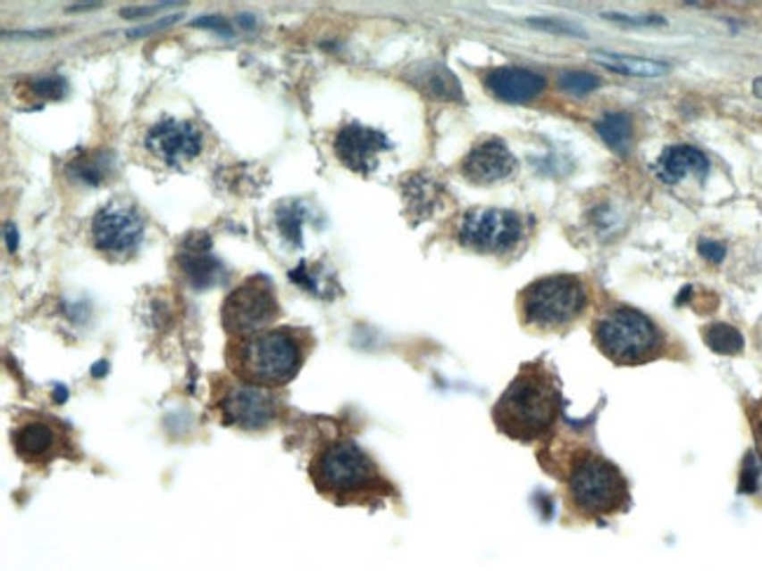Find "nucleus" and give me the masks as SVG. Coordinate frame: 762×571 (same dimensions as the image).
I'll use <instances>...</instances> for the list:
<instances>
[{
	"instance_id": "obj_1",
	"label": "nucleus",
	"mask_w": 762,
	"mask_h": 571,
	"mask_svg": "<svg viewBox=\"0 0 762 571\" xmlns=\"http://www.w3.org/2000/svg\"><path fill=\"white\" fill-rule=\"evenodd\" d=\"M557 468L565 484V509L582 522L615 517L632 506V490L617 464L589 445H570L558 454Z\"/></svg>"
},
{
	"instance_id": "obj_2",
	"label": "nucleus",
	"mask_w": 762,
	"mask_h": 571,
	"mask_svg": "<svg viewBox=\"0 0 762 571\" xmlns=\"http://www.w3.org/2000/svg\"><path fill=\"white\" fill-rule=\"evenodd\" d=\"M563 393L557 373L544 360L521 366L493 408L500 434L516 443L551 441L561 422Z\"/></svg>"
},
{
	"instance_id": "obj_3",
	"label": "nucleus",
	"mask_w": 762,
	"mask_h": 571,
	"mask_svg": "<svg viewBox=\"0 0 762 571\" xmlns=\"http://www.w3.org/2000/svg\"><path fill=\"white\" fill-rule=\"evenodd\" d=\"M313 347L314 340L306 328H268L228 342L225 366L242 385L280 389L300 373Z\"/></svg>"
},
{
	"instance_id": "obj_4",
	"label": "nucleus",
	"mask_w": 762,
	"mask_h": 571,
	"mask_svg": "<svg viewBox=\"0 0 762 571\" xmlns=\"http://www.w3.org/2000/svg\"><path fill=\"white\" fill-rule=\"evenodd\" d=\"M310 480L322 497L348 506H373L394 494V487L352 438L326 441L310 461Z\"/></svg>"
},
{
	"instance_id": "obj_5",
	"label": "nucleus",
	"mask_w": 762,
	"mask_h": 571,
	"mask_svg": "<svg viewBox=\"0 0 762 571\" xmlns=\"http://www.w3.org/2000/svg\"><path fill=\"white\" fill-rule=\"evenodd\" d=\"M599 352L615 366H645L669 354V337L655 319L624 302H610L591 321Z\"/></svg>"
},
{
	"instance_id": "obj_6",
	"label": "nucleus",
	"mask_w": 762,
	"mask_h": 571,
	"mask_svg": "<svg viewBox=\"0 0 762 571\" xmlns=\"http://www.w3.org/2000/svg\"><path fill=\"white\" fill-rule=\"evenodd\" d=\"M591 302L587 281L577 274H549L528 284L519 295V317L525 328L558 333L584 317Z\"/></svg>"
},
{
	"instance_id": "obj_7",
	"label": "nucleus",
	"mask_w": 762,
	"mask_h": 571,
	"mask_svg": "<svg viewBox=\"0 0 762 571\" xmlns=\"http://www.w3.org/2000/svg\"><path fill=\"white\" fill-rule=\"evenodd\" d=\"M275 286L268 277L256 274L232 288L221 304V326L232 340L268 330L280 317Z\"/></svg>"
},
{
	"instance_id": "obj_8",
	"label": "nucleus",
	"mask_w": 762,
	"mask_h": 571,
	"mask_svg": "<svg viewBox=\"0 0 762 571\" xmlns=\"http://www.w3.org/2000/svg\"><path fill=\"white\" fill-rule=\"evenodd\" d=\"M525 235L523 218L505 209H472L457 228L460 246L476 253L500 255L514 251Z\"/></svg>"
},
{
	"instance_id": "obj_9",
	"label": "nucleus",
	"mask_w": 762,
	"mask_h": 571,
	"mask_svg": "<svg viewBox=\"0 0 762 571\" xmlns=\"http://www.w3.org/2000/svg\"><path fill=\"white\" fill-rule=\"evenodd\" d=\"M216 408H219V417L225 426L242 428V431H265L280 419L284 403L275 389L238 382V385H228L221 389Z\"/></svg>"
},
{
	"instance_id": "obj_10",
	"label": "nucleus",
	"mask_w": 762,
	"mask_h": 571,
	"mask_svg": "<svg viewBox=\"0 0 762 571\" xmlns=\"http://www.w3.org/2000/svg\"><path fill=\"white\" fill-rule=\"evenodd\" d=\"M144 213L125 202H111L99 209L89 225L94 249L104 255H118V258L134 253L138 244L144 242Z\"/></svg>"
},
{
	"instance_id": "obj_11",
	"label": "nucleus",
	"mask_w": 762,
	"mask_h": 571,
	"mask_svg": "<svg viewBox=\"0 0 762 571\" xmlns=\"http://www.w3.org/2000/svg\"><path fill=\"white\" fill-rule=\"evenodd\" d=\"M146 148L153 157L164 161L167 167H183L193 161L205 148L202 131L186 120H160L146 134Z\"/></svg>"
},
{
	"instance_id": "obj_12",
	"label": "nucleus",
	"mask_w": 762,
	"mask_h": 571,
	"mask_svg": "<svg viewBox=\"0 0 762 571\" xmlns=\"http://www.w3.org/2000/svg\"><path fill=\"white\" fill-rule=\"evenodd\" d=\"M389 150L388 137L378 129L364 127L359 122H350L336 134L333 153L343 167L355 174L369 176L378 164V155Z\"/></svg>"
},
{
	"instance_id": "obj_13",
	"label": "nucleus",
	"mask_w": 762,
	"mask_h": 571,
	"mask_svg": "<svg viewBox=\"0 0 762 571\" xmlns=\"http://www.w3.org/2000/svg\"><path fill=\"white\" fill-rule=\"evenodd\" d=\"M69 435L56 419H33L21 422L13 431L14 452L24 461H52L69 450Z\"/></svg>"
},
{
	"instance_id": "obj_14",
	"label": "nucleus",
	"mask_w": 762,
	"mask_h": 571,
	"mask_svg": "<svg viewBox=\"0 0 762 571\" xmlns=\"http://www.w3.org/2000/svg\"><path fill=\"white\" fill-rule=\"evenodd\" d=\"M460 171L474 186H493L516 171V157L507 148L505 141L488 138V141H479L469 150L460 164Z\"/></svg>"
},
{
	"instance_id": "obj_15",
	"label": "nucleus",
	"mask_w": 762,
	"mask_h": 571,
	"mask_svg": "<svg viewBox=\"0 0 762 571\" xmlns=\"http://www.w3.org/2000/svg\"><path fill=\"white\" fill-rule=\"evenodd\" d=\"M483 85L495 99L507 101V103H525V101L538 99L547 87V80L528 69L500 66V69L488 70Z\"/></svg>"
},
{
	"instance_id": "obj_16",
	"label": "nucleus",
	"mask_w": 762,
	"mask_h": 571,
	"mask_svg": "<svg viewBox=\"0 0 762 571\" xmlns=\"http://www.w3.org/2000/svg\"><path fill=\"white\" fill-rule=\"evenodd\" d=\"M179 268H181L183 277L200 291L223 281V268L212 255L206 235H193L183 242V246L179 249Z\"/></svg>"
},
{
	"instance_id": "obj_17",
	"label": "nucleus",
	"mask_w": 762,
	"mask_h": 571,
	"mask_svg": "<svg viewBox=\"0 0 762 571\" xmlns=\"http://www.w3.org/2000/svg\"><path fill=\"white\" fill-rule=\"evenodd\" d=\"M655 174L664 183H678V180H682V176L688 174H694L699 180H704L708 174V160L701 150L692 148V145H671L657 160Z\"/></svg>"
},
{
	"instance_id": "obj_18",
	"label": "nucleus",
	"mask_w": 762,
	"mask_h": 571,
	"mask_svg": "<svg viewBox=\"0 0 762 571\" xmlns=\"http://www.w3.org/2000/svg\"><path fill=\"white\" fill-rule=\"evenodd\" d=\"M413 82L425 89L427 94H431V96H437V99L457 101V103L463 101V92H460L456 75L450 73L446 66H441V63H427L425 69H420L418 73L413 75Z\"/></svg>"
},
{
	"instance_id": "obj_19",
	"label": "nucleus",
	"mask_w": 762,
	"mask_h": 571,
	"mask_svg": "<svg viewBox=\"0 0 762 571\" xmlns=\"http://www.w3.org/2000/svg\"><path fill=\"white\" fill-rule=\"evenodd\" d=\"M69 178L85 183V186H101L108 176L113 174V157L106 150H96V153H88V155L75 157L66 167Z\"/></svg>"
},
{
	"instance_id": "obj_20",
	"label": "nucleus",
	"mask_w": 762,
	"mask_h": 571,
	"mask_svg": "<svg viewBox=\"0 0 762 571\" xmlns=\"http://www.w3.org/2000/svg\"><path fill=\"white\" fill-rule=\"evenodd\" d=\"M596 131L617 155H626L633 143V122L626 112H607L596 122Z\"/></svg>"
},
{
	"instance_id": "obj_21",
	"label": "nucleus",
	"mask_w": 762,
	"mask_h": 571,
	"mask_svg": "<svg viewBox=\"0 0 762 571\" xmlns=\"http://www.w3.org/2000/svg\"><path fill=\"white\" fill-rule=\"evenodd\" d=\"M596 62L607 66L610 70L624 75H641V78H659V75L669 73V66L662 62H652V59H638V56L626 54H607V52H596Z\"/></svg>"
},
{
	"instance_id": "obj_22",
	"label": "nucleus",
	"mask_w": 762,
	"mask_h": 571,
	"mask_svg": "<svg viewBox=\"0 0 762 571\" xmlns=\"http://www.w3.org/2000/svg\"><path fill=\"white\" fill-rule=\"evenodd\" d=\"M701 337H704L708 349L716 352V354L734 356L744 352V337L734 326H727V323H711V326L704 328Z\"/></svg>"
},
{
	"instance_id": "obj_23",
	"label": "nucleus",
	"mask_w": 762,
	"mask_h": 571,
	"mask_svg": "<svg viewBox=\"0 0 762 571\" xmlns=\"http://www.w3.org/2000/svg\"><path fill=\"white\" fill-rule=\"evenodd\" d=\"M558 85H561V89H565V92L582 96V94L599 89L600 78L594 73H587V70H563V73L558 75Z\"/></svg>"
},
{
	"instance_id": "obj_24",
	"label": "nucleus",
	"mask_w": 762,
	"mask_h": 571,
	"mask_svg": "<svg viewBox=\"0 0 762 571\" xmlns=\"http://www.w3.org/2000/svg\"><path fill=\"white\" fill-rule=\"evenodd\" d=\"M29 92L43 101L63 99V94H66V80H63V78H56V75L36 78V80L29 82Z\"/></svg>"
},
{
	"instance_id": "obj_25",
	"label": "nucleus",
	"mask_w": 762,
	"mask_h": 571,
	"mask_svg": "<svg viewBox=\"0 0 762 571\" xmlns=\"http://www.w3.org/2000/svg\"><path fill=\"white\" fill-rule=\"evenodd\" d=\"M749 412L750 431H753V441H756V454L762 461V396L746 408Z\"/></svg>"
},
{
	"instance_id": "obj_26",
	"label": "nucleus",
	"mask_w": 762,
	"mask_h": 571,
	"mask_svg": "<svg viewBox=\"0 0 762 571\" xmlns=\"http://www.w3.org/2000/svg\"><path fill=\"white\" fill-rule=\"evenodd\" d=\"M277 223H280L284 236H289L291 242L300 244V216L298 213H294V206H291V211L289 213L280 211V216H277Z\"/></svg>"
},
{
	"instance_id": "obj_27",
	"label": "nucleus",
	"mask_w": 762,
	"mask_h": 571,
	"mask_svg": "<svg viewBox=\"0 0 762 571\" xmlns=\"http://www.w3.org/2000/svg\"><path fill=\"white\" fill-rule=\"evenodd\" d=\"M758 487V466H756V454L749 452L746 454V461H744V471H741V484H739V490L741 492H756Z\"/></svg>"
},
{
	"instance_id": "obj_28",
	"label": "nucleus",
	"mask_w": 762,
	"mask_h": 571,
	"mask_svg": "<svg viewBox=\"0 0 762 571\" xmlns=\"http://www.w3.org/2000/svg\"><path fill=\"white\" fill-rule=\"evenodd\" d=\"M699 253L711 262H723V258H725V246L718 242H699Z\"/></svg>"
},
{
	"instance_id": "obj_29",
	"label": "nucleus",
	"mask_w": 762,
	"mask_h": 571,
	"mask_svg": "<svg viewBox=\"0 0 762 571\" xmlns=\"http://www.w3.org/2000/svg\"><path fill=\"white\" fill-rule=\"evenodd\" d=\"M193 26H202V29H212V31L223 33V36H232L230 26L225 24L223 19H219V17H200V19H195Z\"/></svg>"
},
{
	"instance_id": "obj_30",
	"label": "nucleus",
	"mask_w": 762,
	"mask_h": 571,
	"mask_svg": "<svg viewBox=\"0 0 762 571\" xmlns=\"http://www.w3.org/2000/svg\"><path fill=\"white\" fill-rule=\"evenodd\" d=\"M172 3H163V5H153V7H130V10H122V17L125 19H138V17H148V14H155L160 7H167Z\"/></svg>"
},
{
	"instance_id": "obj_31",
	"label": "nucleus",
	"mask_w": 762,
	"mask_h": 571,
	"mask_svg": "<svg viewBox=\"0 0 762 571\" xmlns=\"http://www.w3.org/2000/svg\"><path fill=\"white\" fill-rule=\"evenodd\" d=\"M607 19L626 21V24H664L662 17H624V14H607Z\"/></svg>"
},
{
	"instance_id": "obj_32",
	"label": "nucleus",
	"mask_w": 762,
	"mask_h": 571,
	"mask_svg": "<svg viewBox=\"0 0 762 571\" xmlns=\"http://www.w3.org/2000/svg\"><path fill=\"white\" fill-rule=\"evenodd\" d=\"M174 21H179V17H167V19H163V21H157V24H153V26H146V29H138V31H131V33H130V37H137V36H148V33H153V31H160V29H164V26H169V24H174Z\"/></svg>"
},
{
	"instance_id": "obj_33",
	"label": "nucleus",
	"mask_w": 762,
	"mask_h": 571,
	"mask_svg": "<svg viewBox=\"0 0 762 571\" xmlns=\"http://www.w3.org/2000/svg\"><path fill=\"white\" fill-rule=\"evenodd\" d=\"M5 230H7V246H10V251H14L17 249V236H14V228H10V225H7Z\"/></svg>"
},
{
	"instance_id": "obj_34",
	"label": "nucleus",
	"mask_w": 762,
	"mask_h": 571,
	"mask_svg": "<svg viewBox=\"0 0 762 571\" xmlns=\"http://www.w3.org/2000/svg\"><path fill=\"white\" fill-rule=\"evenodd\" d=\"M101 3H88V5H71L66 7V12H80V10H92V7H99Z\"/></svg>"
},
{
	"instance_id": "obj_35",
	"label": "nucleus",
	"mask_w": 762,
	"mask_h": 571,
	"mask_svg": "<svg viewBox=\"0 0 762 571\" xmlns=\"http://www.w3.org/2000/svg\"><path fill=\"white\" fill-rule=\"evenodd\" d=\"M238 21H239V24H244V26H256V19L249 17V14H239Z\"/></svg>"
},
{
	"instance_id": "obj_36",
	"label": "nucleus",
	"mask_w": 762,
	"mask_h": 571,
	"mask_svg": "<svg viewBox=\"0 0 762 571\" xmlns=\"http://www.w3.org/2000/svg\"><path fill=\"white\" fill-rule=\"evenodd\" d=\"M753 94H756V96H760V99H762V78H758V80L753 82Z\"/></svg>"
}]
</instances>
